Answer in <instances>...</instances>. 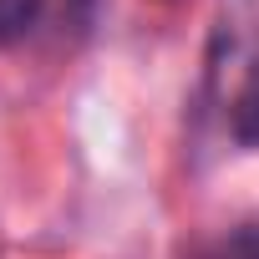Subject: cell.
<instances>
[{"mask_svg":"<svg viewBox=\"0 0 259 259\" xmlns=\"http://www.w3.org/2000/svg\"><path fill=\"white\" fill-rule=\"evenodd\" d=\"M219 259H259V219H254V224H239V229L219 244Z\"/></svg>","mask_w":259,"mask_h":259,"instance_id":"7a4b0ae2","label":"cell"},{"mask_svg":"<svg viewBox=\"0 0 259 259\" xmlns=\"http://www.w3.org/2000/svg\"><path fill=\"white\" fill-rule=\"evenodd\" d=\"M229 127L244 148H259V56L244 76V87L234 92V107H229Z\"/></svg>","mask_w":259,"mask_h":259,"instance_id":"6da1fadb","label":"cell"},{"mask_svg":"<svg viewBox=\"0 0 259 259\" xmlns=\"http://www.w3.org/2000/svg\"><path fill=\"white\" fill-rule=\"evenodd\" d=\"M61 6H66V21L87 36V31L102 21V6H107V0H61Z\"/></svg>","mask_w":259,"mask_h":259,"instance_id":"3957f363","label":"cell"}]
</instances>
